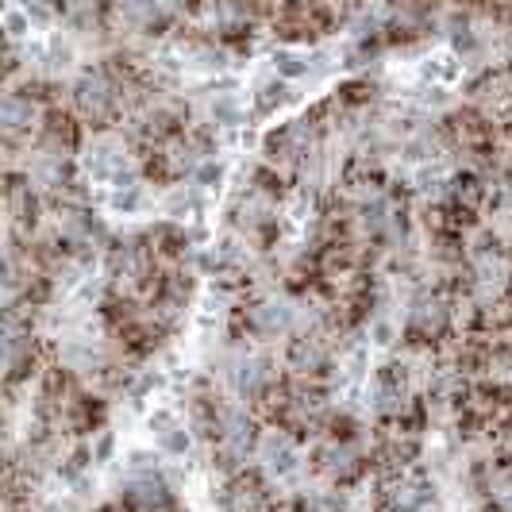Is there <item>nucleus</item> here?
Instances as JSON below:
<instances>
[{
  "instance_id": "f257e3e1",
  "label": "nucleus",
  "mask_w": 512,
  "mask_h": 512,
  "mask_svg": "<svg viewBox=\"0 0 512 512\" xmlns=\"http://www.w3.org/2000/svg\"><path fill=\"white\" fill-rule=\"evenodd\" d=\"M266 62H270V74L289 81V85L312 77V47H285V43H274L270 54H266Z\"/></svg>"
},
{
  "instance_id": "f03ea898",
  "label": "nucleus",
  "mask_w": 512,
  "mask_h": 512,
  "mask_svg": "<svg viewBox=\"0 0 512 512\" xmlns=\"http://www.w3.org/2000/svg\"><path fill=\"white\" fill-rule=\"evenodd\" d=\"M0 27H4V43H12V47L31 43V35L39 31V27L31 24V16H27L24 4H8V8L0 12Z\"/></svg>"
},
{
  "instance_id": "7ed1b4c3",
  "label": "nucleus",
  "mask_w": 512,
  "mask_h": 512,
  "mask_svg": "<svg viewBox=\"0 0 512 512\" xmlns=\"http://www.w3.org/2000/svg\"><path fill=\"white\" fill-rule=\"evenodd\" d=\"M189 181H193L201 193H216V189H224V181H228V162H224V158H205V162L193 170Z\"/></svg>"
},
{
  "instance_id": "20e7f679",
  "label": "nucleus",
  "mask_w": 512,
  "mask_h": 512,
  "mask_svg": "<svg viewBox=\"0 0 512 512\" xmlns=\"http://www.w3.org/2000/svg\"><path fill=\"white\" fill-rule=\"evenodd\" d=\"M85 443H89V459H93V466H108L112 455H116V443H120V439H116L112 428H101V432H93Z\"/></svg>"
}]
</instances>
